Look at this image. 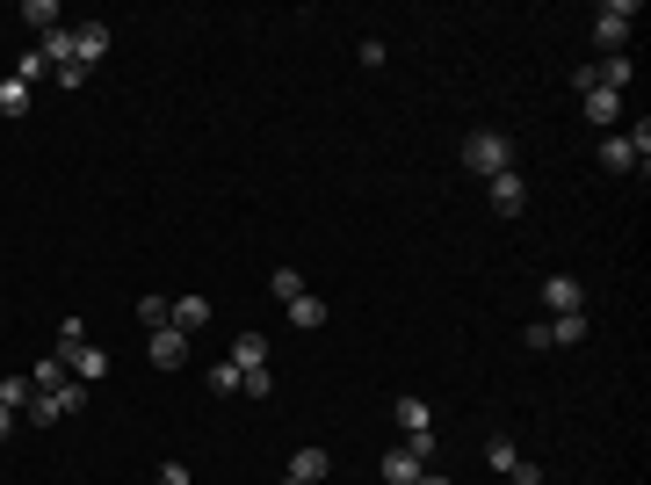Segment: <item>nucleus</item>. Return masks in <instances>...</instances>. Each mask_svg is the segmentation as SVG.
Returning <instances> with one entry per match:
<instances>
[{
	"label": "nucleus",
	"instance_id": "1",
	"mask_svg": "<svg viewBox=\"0 0 651 485\" xmlns=\"http://www.w3.org/2000/svg\"><path fill=\"white\" fill-rule=\"evenodd\" d=\"M608 174H630V167H644L651 160V124H644V116H637V124L630 131H615V138H601V153H594Z\"/></svg>",
	"mask_w": 651,
	"mask_h": 485
},
{
	"label": "nucleus",
	"instance_id": "2",
	"mask_svg": "<svg viewBox=\"0 0 651 485\" xmlns=\"http://www.w3.org/2000/svg\"><path fill=\"white\" fill-rule=\"evenodd\" d=\"M463 167H471L478 181L507 174V167H514V145H507V131H471V138H463Z\"/></svg>",
	"mask_w": 651,
	"mask_h": 485
},
{
	"label": "nucleus",
	"instance_id": "3",
	"mask_svg": "<svg viewBox=\"0 0 651 485\" xmlns=\"http://www.w3.org/2000/svg\"><path fill=\"white\" fill-rule=\"evenodd\" d=\"M630 29H637V0H601L594 8V44L601 51H630Z\"/></svg>",
	"mask_w": 651,
	"mask_h": 485
},
{
	"label": "nucleus",
	"instance_id": "4",
	"mask_svg": "<svg viewBox=\"0 0 651 485\" xmlns=\"http://www.w3.org/2000/svg\"><path fill=\"white\" fill-rule=\"evenodd\" d=\"M398 428H406V449H413V457L434 464V413H427L420 391H406V399H398Z\"/></svg>",
	"mask_w": 651,
	"mask_h": 485
},
{
	"label": "nucleus",
	"instance_id": "5",
	"mask_svg": "<svg viewBox=\"0 0 651 485\" xmlns=\"http://www.w3.org/2000/svg\"><path fill=\"white\" fill-rule=\"evenodd\" d=\"M485 203L500 210V218H521V203H529V189H521V174H514V167H507V174H492V181H485Z\"/></svg>",
	"mask_w": 651,
	"mask_h": 485
},
{
	"label": "nucleus",
	"instance_id": "6",
	"mask_svg": "<svg viewBox=\"0 0 651 485\" xmlns=\"http://www.w3.org/2000/svg\"><path fill=\"white\" fill-rule=\"evenodd\" d=\"M579 116H586L594 131H615V124H623V95H601V87H586V95H579Z\"/></svg>",
	"mask_w": 651,
	"mask_h": 485
},
{
	"label": "nucleus",
	"instance_id": "7",
	"mask_svg": "<svg viewBox=\"0 0 651 485\" xmlns=\"http://www.w3.org/2000/svg\"><path fill=\"white\" fill-rule=\"evenodd\" d=\"M66 377H73V384H102V377H109V355H102L95 341H80V348L66 355Z\"/></svg>",
	"mask_w": 651,
	"mask_h": 485
},
{
	"label": "nucleus",
	"instance_id": "8",
	"mask_svg": "<svg viewBox=\"0 0 651 485\" xmlns=\"http://www.w3.org/2000/svg\"><path fill=\"white\" fill-rule=\"evenodd\" d=\"M73 58L95 73V58H109V22H80V29H73Z\"/></svg>",
	"mask_w": 651,
	"mask_h": 485
},
{
	"label": "nucleus",
	"instance_id": "9",
	"mask_svg": "<svg viewBox=\"0 0 651 485\" xmlns=\"http://www.w3.org/2000/svg\"><path fill=\"white\" fill-rule=\"evenodd\" d=\"M543 312H586L579 276H543Z\"/></svg>",
	"mask_w": 651,
	"mask_h": 485
},
{
	"label": "nucleus",
	"instance_id": "10",
	"mask_svg": "<svg viewBox=\"0 0 651 485\" xmlns=\"http://www.w3.org/2000/svg\"><path fill=\"white\" fill-rule=\"evenodd\" d=\"M152 362H160V370H181V362H189V333H174V326H160V333H152Z\"/></svg>",
	"mask_w": 651,
	"mask_h": 485
},
{
	"label": "nucleus",
	"instance_id": "11",
	"mask_svg": "<svg viewBox=\"0 0 651 485\" xmlns=\"http://www.w3.org/2000/svg\"><path fill=\"white\" fill-rule=\"evenodd\" d=\"M290 478H297V485H326V478H333V457H326L319 442L297 449V457H290Z\"/></svg>",
	"mask_w": 651,
	"mask_h": 485
},
{
	"label": "nucleus",
	"instance_id": "12",
	"mask_svg": "<svg viewBox=\"0 0 651 485\" xmlns=\"http://www.w3.org/2000/svg\"><path fill=\"white\" fill-rule=\"evenodd\" d=\"M377 471H384V485H413L427 464L413 457V449H384V464H377Z\"/></svg>",
	"mask_w": 651,
	"mask_h": 485
},
{
	"label": "nucleus",
	"instance_id": "13",
	"mask_svg": "<svg viewBox=\"0 0 651 485\" xmlns=\"http://www.w3.org/2000/svg\"><path fill=\"white\" fill-rule=\"evenodd\" d=\"M37 58H44V66H73V29H66V22L44 29V37H37Z\"/></svg>",
	"mask_w": 651,
	"mask_h": 485
},
{
	"label": "nucleus",
	"instance_id": "14",
	"mask_svg": "<svg viewBox=\"0 0 651 485\" xmlns=\"http://www.w3.org/2000/svg\"><path fill=\"white\" fill-rule=\"evenodd\" d=\"M225 362H239V370H268V333H239Z\"/></svg>",
	"mask_w": 651,
	"mask_h": 485
},
{
	"label": "nucleus",
	"instance_id": "15",
	"mask_svg": "<svg viewBox=\"0 0 651 485\" xmlns=\"http://www.w3.org/2000/svg\"><path fill=\"white\" fill-rule=\"evenodd\" d=\"M196 326H210V297H174V333H196Z\"/></svg>",
	"mask_w": 651,
	"mask_h": 485
},
{
	"label": "nucleus",
	"instance_id": "16",
	"mask_svg": "<svg viewBox=\"0 0 651 485\" xmlns=\"http://www.w3.org/2000/svg\"><path fill=\"white\" fill-rule=\"evenodd\" d=\"M586 341V312H557L550 319V348H579Z\"/></svg>",
	"mask_w": 651,
	"mask_h": 485
},
{
	"label": "nucleus",
	"instance_id": "17",
	"mask_svg": "<svg viewBox=\"0 0 651 485\" xmlns=\"http://www.w3.org/2000/svg\"><path fill=\"white\" fill-rule=\"evenodd\" d=\"M290 326H304V333H312V326H326V297H312V290H304V297H290Z\"/></svg>",
	"mask_w": 651,
	"mask_h": 485
},
{
	"label": "nucleus",
	"instance_id": "18",
	"mask_svg": "<svg viewBox=\"0 0 651 485\" xmlns=\"http://www.w3.org/2000/svg\"><path fill=\"white\" fill-rule=\"evenodd\" d=\"M51 406H58V420H73V413H87V384H73V377H66V384L51 391Z\"/></svg>",
	"mask_w": 651,
	"mask_h": 485
},
{
	"label": "nucleus",
	"instance_id": "19",
	"mask_svg": "<svg viewBox=\"0 0 651 485\" xmlns=\"http://www.w3.org/2000/svg\"><path fill=\"white\" fill-rule=\"evenodd\" d=\"M485 464H492V471H500V478H507V471L521 464V449H514L507 435H485Z\"/></svg>",
	"mask_w": 651,
	"mask_h": 485
},
{
	"label": "nucleus",
	"instance_id": "20",
	"mask_svg": "<svg viewBox=\"0 0 651 485\" xmlns=\"http://www.w3.org/2000/svg\"><path fill=\"white\" fill-rule=\"evenodd\" d=\"M138 326H145V333L174 326V305H167V297H138Z\"/></svg>",
	"mask_w": 651,
	"mask_h": 485
},
{
	"label": "nucleus",
	"instance_id": "21",
	"mask_svg": "<svg viewBox=\"0 0 651 485\" xmlns=\"http://www.w3.org/2000/svg\"><path fill=\"white\" fill-rule=\"evenodd\" d=\"M22 22L44 37V29H58V8H51V0H22Z\"/></svg>",
	"mask_w": 651,
	"mask_h": 485
},
{
	"label": "nucleus",
	"instance_id": "22",
	"mask_svg": "<svg viewBox=\"0 0 651 485\" xmlns=\"http://www.w3.org/2000/svg\"><path fill=\"white\" fill-rule=\"evenodd\" d=\"M29 384H37V391H58V384H66V362H58V355H44L37 370H29Z\"/></svg>",
	"mask_w": 651,
	"mask_h": 485
},
{
	"label": "nucleus",
	"instance_id": "23",
	"mask_svg": "<svg viewBox=\"0 0 651 485\" xmlns=\"http://www.w3.org/2000/svg\"><path fill=\"white\" fill-rule=\"evenodd\" d=\"M0 116H29V87L22 80H0Z\"/></svg>",
	"mask_w": 651,
	"mask_h": 485
},
{
	"label": "nucleus",
	"instance_id": "24",
	"mask_svg": "<svg viewBox=\"0 0 651 485\" xmlns=\"http://www.w3.org/2000/svg\"><path fill=\"white\" fill-rule=\"evenodd\" d=\"M210 391H217V399H232V391H239V362H217V370H210Z\"/></svg>",
	"mask_w": 651,
	"mask_h": 485
},
{
	"label": "nucleus",
	"instance_id": "25",
	"mask_svg": "<svg viewBox=\"0 0 651 485\" xmlns=\"http://www.w3.org/2000/svg\"><path fill=\"white\" fill-rule=\"evenodd\" d=\"M239 391H246V399H268L275 377H268V370H239Z\"/></svg>",
	"mask_w": 651,
	"mask_h": 485
},
{
	"label": "nucleus",
	"instance_id": "26",
	"mask_svg": "<svg viewBox=\"0 0 651 485\" xmlns=\"http://www.w3.org/2000/svg\"><path fill=\"white\" fill-rule=\"evenodd\" d=\"M44 73H51V66H44V58H37V51H22V66H15V80H22V87H37Z\"/></svg>",
	"mask_w": 651,
	"mask_h": 485
},
{
	"label": "nucleus",
	"instance_id": "27",
	"mask_svg": "<svg viewBox=\"0 0 651 485\" xmlns=\"http://www.w3.org/2000/svg\"><path fill=\"white\" fill-rule=\"evenodd\" d=\"M275 297H283V305H290V297H304V276H297V268H275Z\"/></svg>",
	"mask_w": 651,
	"mask_h": 485
},
{
	"label": "nucleus",
	"instance_id": "28",
	"mask_svg": "<svg viewBox=\"0 0 651 485\" xmlns=\"http://www.w3.org/2000/svg\"><path fill=\"white\" fill-rule=\"evenodd\" d=\"M521 348L543 355V348H550V319H529V326H521Z\"/></svg>",
	"mask_w": 651,
	"mask_h": 485
},
{
	"label": "nucleus",
	"instance_id": "29",
	"mask_svg": "<svg viewBox=\"0 0 651 485\" xmlns=\"http://www.w3.org/2000/svg\"><path fill=\"white\" fill-rule=\"evenodd\" d=\"M58 73V87H66V95H80V87H87V66H80V58H73V66H51Z\"/></svg>",
	"mask_w": 651,
	"mask_h": 485
},
{
	"label": "nucleus",
	"instance_id": "30",
	"mask_svg": "<svg viewBox=\"0 0 651 485\" xmlns=\"http://www.w3.org/2000/svg\"><path fill=\"white\" fill-rule=\"evenodd\" d=\"M507 478H514V485H543V464H529V457H521V464H514Z\"/></svg>",
	"mask_w": 651,
	"mask_h": 485
},
{
	"label": "nucleus",
	"instance_id": "31",
	"mask_svg": "<svg viewBox=\"0 0 651 485\" xmlns=\"http://www.w3.org/2000/svg\"><path fill=\"white\" fill-rule=\"evenodd\" d=\"M160 485H196V478H189V464H174V457H167V464H160Z\"/></svg>",
	"mask_w": 651,
	"mask_h": 485
},
{
	"label": "nucleus",
	"instance_id": "32",
	"mask_svg": "<svg viewBox=\"0 0 651 485\" xmlns=\"http://www.w3.org/2000/svg\"><path fill=\"white\" fill-rule=\"evenodd\" d=\"M15 428H22V413H15V406H0V442H8Z\"/></svg>",
	"mask_w": 651,
	"mask_h": 485
},
{
	"label": "nucleus",
	"instance_id": "33",
	"mask_svg": "<svg viewBox=\"0 0 651 485\" xmlns=\"http://www.w3.org/2000/svg\"><path fill=\"white\" fill-rule=\"evenodd\" d=\"M413 485H456V478H442V471H420V478H413Z\"/></svg>",
	"mask_w": 651,
	"mask_h": 485
},
{
	"label": "nucleus",
	"instance_id": "34",
	"mask_svg": "<svg viewBox=\"0 0 651 485\" xmlns=\"http://www.w3.org/2000/svg\"><path fill=\"white\" fill-rule=\"evenodd\" d=\"M283 485H297V478H283Z\"/></svg>",
	"mask_w": 651,
	"mask_h": 485
}]
</instances>
